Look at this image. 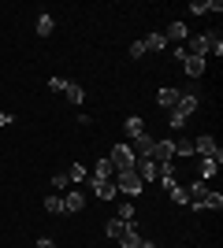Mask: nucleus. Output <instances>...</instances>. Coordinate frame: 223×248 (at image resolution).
Masks as SVG:
<instances>
[{
	"mask_svg": "<svg viewBox=\"0 0 223 248\" xmlns=\"http://www.w3.org/2000/svg\"><path fill=\"white\" fill-rule=\"evenodd\" d=\"M186 52H190V56H220L223 52V41H220V33H197V37H190V41H186Z\"/></svg>",
	"mask_w": 223,
	"mask_h": 248,
	"instance_id": "obj_1",
	"label": "nucleus"
},
{
	"mask_svg": "<svg viewBox=\"0 0 223 248\" xmlns=\"http://www.w3.org/2000/svg\"><path fill=\"white\" fill-rule=\"evenodd\" d=\"M112 182H116L119 193H127V200H130V197H138L141 189H145V182L138 178V170H116V178H112Z\"/></svg>",
	"mask_w": 223,
	"mask_h": 248,
	"instance_id": "obj_2",
	"label": "nucleus"
},
{
	"mask_svg": "<svg viewBox=\"0 0 223 248\" xmlns=\"http://www.w3.org/2000/svg\"><path fill=\"white\" fill-rule=\"evenodd\" d=\"M208 193H212V189H208V182H201V178H197V182H190V186H186V204H190L193 211H205V197H208Z\"/></svg>",
	"mask_w": 223,
	"mask_h": 248,
	"instance_id": "obj_3",
	"label": "nucleus"
},
{
	"mask_svg": "<svg viewBox=\"0 0 223 248\" xmlns=\"http://www.w3.org/2000/svg\"><path fill=\"white\" fill-rule=\"evenodd\" d=\"M108 163L116 167V170H134V152H130V145H116L112 148V155H108Z\"/></svg>",
	"mask_w": 223,
	"mask_h": 248,
	"instance_id": "obj_4",
	"label": "nucleus"
},
{
	"mask_svg": "<svg viewBox=\"0 0 223 248\" xmlns=\"http://www.w3.org/2000/svg\"><path fill=\"white\" fill-rule=\"evenodd\" d=\"M153 145H156V137H153V134H138L134 141H130L134 159H153Z\"/></svg>",
	"mask_w": 223,
	"mask_h": 248,
	"instance_id": "obj_5",
	"label": "nucleus"
},
{
	"mask_svg": "<svg viewBox=\"0 0 223 248\" xmlns=\"http://www.w3.org/2000/svg\"><path fill=\"white\" fill-rule=\"evenodd\" d=\"M153 159H156V163H171V159H175V141H171V137H160L156 145H153Z\"/></svg>",
	"mask_w": 223,
	"mask_h": 248,
	"instance_id": "obj_6",
	"label": "nucleus"
},
{
	"mask_svg": "<svg viewBox=\"0 0 223 248\" xmlns=\"http://www.w3.org/2000/svg\"><path fill=\"white\" fill-rule=\"evenodd\" d=\"M216 152H220V145H216V137H212V134L193 137V155H205V159H208V155H216Z\"/></svg>",
	"mask_w": 223,
	"mask_h": 248,
	"instance_id": "obj_7",
	"label": "nucleus"
},
{
	"mask_svg": "<svg viewBox=\"0 0 223 248\" xmlns=\"http://www.w3.org/2000/svg\"><path fill=\"white\" fill-rule=\"evenodd\" d=\"M134 170H138V178L145 182V186L160 178V163H156V159H138V163H134Z\"/></svg>",
	"mask_w": 223,
	"mask_h": 248,
	"instance_id": "obj_8",
	"label": "nucleus"
},
{
	"mask_svg": "<svg viewBox=\"0 0 223 248\" xmlns=\"http://www.w3.org/2000/svg\"><path fill=\"white\" fill-rule=\"evenodd\" d=\"M179 96H182V89H171V85H164V89H156V108H168V111H175Z\"/></svg>",
	"mask_w": 223,
	"mask_h": 248,
	"instance_id": "obj_9",
	"label": "nucleus"
},
{
	"mask_svg": "<svg viewBox=\"0 0 223 248\" xmlns=\"http://www.w3.org/2000/svg\"><path fill=\"white\" fill-rule=\"evenodd\" d=\"M220 167H223V148L216 155H208V159H205L201 163V182H208V178H216L220 174Z\"/></svg>",
	"mask_w": 223,
	"mask_h": 248,
	"instance_id": "obj_10",
	"label": "nucleus"
},
{
	"mask_svg": "<svg viewBox=\"0 0 223 248\" xmlns=\"http://www.w3.org/2000/svg\"><path fill=\"white\" fill-rule=\"evenodd\" d=\"M197 100H201L197 93H182V96H179V104H175V111H179L182 119H190V115L197 111Z\"/></svg>",
	"mask_w": 223,
	"mask_h": 248,
	"instance_id": "obj_11",
	"label": "nucleus"
},
{
	"mask_svg": "<svg viewBox=\"0 0 223 248\" xmlns=\"http://www.w3.org/2000/svg\"><path fill=\"white\" fill-rule=\"evenodd\" d=\"M116 178V167L108 163V159H97V167H93V174H89V182H112Z\"/></svg>",
	"mask_w": 223,
	"mask_h": 248,
	"instance_id": "obj_12",
	"label": "nucleus"
},
{
	"mask_svg": "<svg viewBox=\"0 0 223 248\" xmlns=\"http://www.w3.org/2000/svg\"><path fill=\"white\" fill-rule=\"evenodd\" d=\"M82 207H86V193H82V189H67L64 211H82Z\"/></svg>",
	"mask_w": 223,
	"mask_h": 248,
	"instance_id": "obj_13",
	"label": "nucleus"
},
{
	"mask_svg": "<svg viewBox=\"0 0 223 248\" xmlns=\"http://www.w3.org/2000/svg\"><path fill=\"white\" fill-rule=\"evenodd\" d=\"M89 189H97V200H116L119 197L116 182H89Z\"/></svg>",
	"mask_w": 223,
	"mask_h": 248,
	"instance_id": "obj_14",
	"label": "nucleus"
},
{
	"mask_svg": "<svg viewBox=\"0 0 223 248\" xmlns=\"http://www.w3.org/2000/svg\"><path fill=\"white\" fill-rule=\"evenodd\" d=\"M164 41H190V30H186V22H171L168 30H164Z\"/></svg>",
	"mask_w": 223,
	"mask_h": 248,
	"instance_id": "obj_15",
	"label": "nucleus"
},
{
	"mask_svg": "<svg viewBox=\"0 0 223 248\" xmlns=\"http://www.w3.org/2000/svg\"><path fill=\"white\" fill-rule=\"evenodd\" d=\"M52 30H56V19L49 11H37V37H52Z\"/></svg>",
	"mask_w": 223,
	"mask_h": 248,
	"instance_id": "obj_16",
	"label": "nucleus"
},
{
	"mask_svg": "<svg viewBox=\"0 0 223 248\" xmlns=\"http://www.w3.org/2000/svg\"><path fill=\"white\" fill-rule=\"evenodd\" d=\"M182 67H186V74H190V78H201V74H205V60H201V56H190V52H186Z\"/></svg>",
	"mask_w": 223,
	"mask_h": 248,
	"instance_id": "obj_17",
	"label": "nucleus"
},
{
	"mask_svg": "<svg viewBox=\"0 0 223 248\" xmlns=\"http://www.w3.org/2000/svg\"><path fill=\"white\" fill-rule=\"evenodd\" d=\"M175 141V159H190L193 155V137H171Z\"/></svg>",
	"mask_w": 223,
	"mask_h": 248,
	"instance_id": "obj_18",
	"label": "nucleus"
},
{
	"mask_svg": "<svg viewBox=\"0 0 223 248\" xmlns=\"http://www.w3.org/2000/svg\"><path fill=\"white\" fill-rule=\"evenodd\" d=\"M64 96H67V104H74V108H78V104L86 100V89H82L78 82H67V85H64Z\"/></svg>",
	"mask_w": 223,
	"mask_h": 248,
	"instance_id": "obj_19",
	"label": "nucleus"
},
{
	"mask_svg": "<svg viewBox=\"0 0 223 248\" xmlns=\"http://www.w3.org/2000/svg\"><path fill=\"white\" fill-rule=\"evenodd\" d=\"M141 45H145V52H164V48H168L164 33H149V37H141Z\"/></svg>",
	"mask_w": 223,
	"mask_h": 248,
	"instance_id": "obj_20",
	"label": "nucleus"
},
{
	"mask_svg": "<svg viewBox=\"0 0 223 248\" xmlns=\"http://www.w3.org/2000/svg\"><path fill=\"white\" fill-rule=\"evenodd\" d=\"M127 226H130V222H123V218H112L104 233H108V237H112V241H123V233H127Z\"/></svg>",
	"mask_w": 223,
	"mask_h": 248,
	"instance_id": "obj_21",
	"label": "nucleus"
},
{
	"mask_svg": "<svg viewBox=\"0 0 223 248\" xmlns=\"http://www.w3.org/2000/svg\"><path fill=\"white\" fill-rule=\"evenodd\" d=\"M123 130H127V137H130V141H134V137H138V134H145V123H141V115H130Z\"/></svg>",
	"mask_w": 223,
	"mask_h": 248,
	"instance_id": "obj_22",
	"label": "nucleus"
},
{
	"mask_svg": "<svg viewBox=\"0 0 223 248\" xmlns=\"http://www.w3.org/2000/svg\"><path fill=\"white\" fill-rule=\"evenodd\" d=\"M67 178H71V186H82V182H89V170H86L82 163H71V170H67Z\"/></svg>",
	"mask_w": 223,
	"mask_h": 248,
	"instance_id": "obj_23",
	"label": "nucleus"
},
{
	"mask_svg": "<svg viewBox=\"0 0 223 248\" xmlns=\"http://www.w3.org/2000/svg\"><path fill=\"white\" fill-rule=\"evenodd\" d=\"M119 245H123V248H138V245H141V233H138V226H134V222L127 226V233H123V241H119Z\"/></svg>",
	"mask_w": 223,
	"mask_h": 248,
	"instance_id": "obj_24",
	"label": "nucleus"
},
{
	"mask_svg": "<svg viewBox=\"0 0 223 248\" xmlns=\"http://www.w3.org/2000/svg\"><path fill=\"white\" fill-rule=\"evenodd\" d=\"M45 211H49V215H64V197L49 193V197H45Z\"/></svg>",
	"mask_w": 223,
	"mask_h": 248,
	"instance_id": "obj_25",
	"label": "nucleus"
},
{
	"mask_svg": "<svg viewBox=\"0 0 223 248\" xmlns=\"http://www.w3.org/2000/svg\"><path fill=\"white\" fill-rule=\"evenodd\" d=\"M116 218H123V222H134V204H130V200H119Z\"/></svg>",
	"mask_w": 223,
	"mask_h": 248,
	"instance_id": "obj_26",
	"label": "nucleus"
},
{
	"mask_svg": "<svg viewBox=\"0 0 223 248\" xmlns=\"http://www.w3.org/2000/svg\"><path fill=\"white\" fill-rule=\"evenodd\" d=\"M220 207H223V197H220V193L212 189V193L205 197V211H220Z\"/></svg>",
	"mask_w": 223,
	"mask_h": 248,
	"instance_id": "obj_27",
	"label": "nucleus"
},
{
	"mask_svg": "<svg viewBox=\"0 0 223 248\" xmlns=\"http://www.w3.org/2000/svg\"><path fill=\"white\" fill-rule=\"evenodd\" d=\"M168 197H171V204H182V207H186V189H182V186L168 189Z\"/></svg>",
	"mask_w": 223,
	"mask_h": 248,
	"instance_id": "obj_28",
	"label": "nucleus"
},
{
	"mask_svg": "<svg viewBox=\"0 0 223 248\" xmlns=\"http://www.w3.org/2000/svg\"><path fill=\"white\" fill-rule=\"evenodd\" d=\"M127 56H130V60H141V56H145V45H141V41H130Z\"/></svg>",
	"mask_w": 223,
	"mask_h": 248,
	"instance_id": "obj_29",
	"label": "nucleus"
},
{
	"mask_svg": "<svg viewBox=\"0 0 223 248\" xmlns=\"http://www.w3.org/2000/svg\"><path fill=\"white\" fill-rule=\"evenodd\" d=\"M168 126H171V130H182V126H186V119H182L179 111H168Z\"/></svg>",
	"mask_w": 223,
	"mask_h": 248,
	"instance_id": "obj_30",
	"label": "nucleus"
},
{
	"mask_svg": "<svg viewBox=\"0 0 223 248\" xmlns=\"http://www.w3.org/2000/svg\"><path fill=\"white\" fill-rule=\"evenodd\" d=\"M190 11H193V15H208V0H193Z\"/></svg>",
	"mask_w": 223,
	"mask_h": 248,
	"instance_id": "obj_31",
	"label": "nucleus"
},
{
	"mask_svg": "<svg viewBox=\"0 0 223 248\" xmlns=\"http://www.w3.org/2000/svg\"><path fill=\"white\" fill-rule=\"evenodd\" d=\"M52 189H71V178H67V174H56L52 178Z\"/></svg>",
	"mask_w": 223,
	"mask_h": 248,
	"instance_id": "obj_32",
	"label": "nucleus"
},
{
	"mask_svg": "<svg viewBox=\"0 0 223 248\" xmlns=\"http://www.w3.org/2000/svg\"><path fill=\"white\" fill-rule=\"evenodd\" d=\"M64 85H67L64 78H49V89H52V93H64Z\"/></svg>",
	"mask_w": 223,
	"mask_h": 248,
	"instance_id": "obj_33",
	"label": "nucleus"
},
{
	"mask_svg": "<svg viewBox=\"0 0 223 248\" xmlns=\"http://www.w3.org/2000/svg\"><path fill=\"white\" fill-rule=\"evenodd\" d=\"M11 123H15V115H11V111H0V126H11Z\"/></svg>",
	"mask_w": 223,
	"mask_h": 248,
	"instance_id": "obj_34",
	"label": "nucleus"
},
{
	"mask_svg": "<svg viewBox=\"0 0 223 248\" xmlns=\"http://www.w3.org/2000/svg\"><path fill=\"white\" fill-rule=\"evenodd\" d=\"M37 248H56V241L52 237H41V241H37Z\"/></svg>",
	"mask_w": 223,
	"mask_h": 248,
	"instance_id": "obj_35",
	"label": "nucleus"
},
{
	"mask_svg": "<svg viewBox=\"0 0 223 248\" xmlns=\"http://www.w3.org/2000/svg\"><path fill=\"white\" fill-rule=\"evenodd\" d=\"M138 248H156V245H153V241H145V237H141V245Z\"/></svg>",
	"mask_w": 223,
	"mask_h": 248,
	"instance_id": "obj_36",
	"label": "nucleus"
}]
</instances>
